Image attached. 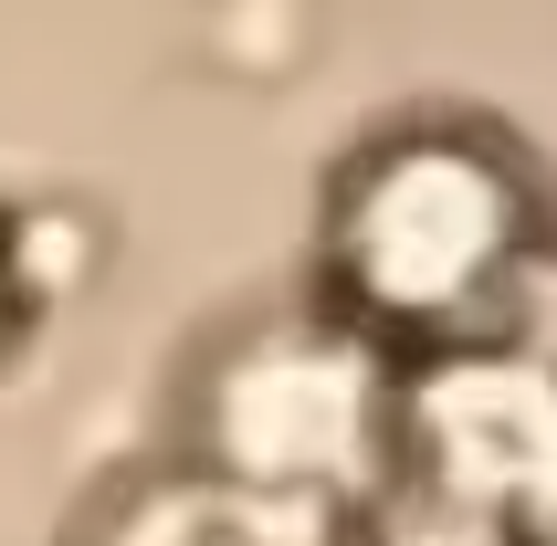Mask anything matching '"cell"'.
<instances>
[{
	"mask_svg": "<svg viewBox=\"0 0 557 546\" xmlns=\"http://www.w3.org/2000/svg\"><path fill=\"white\" fill-rule=\"evenodd\" d=\"M536 243L527 179L473 137H389L347 169L326 263L369 336H421V347H473L516 295Z\"/></svg>",
	"mask_w": 557,
	"mask_h": 546,
	"instance_id": "cell-1",
	"label": "cell"
},
{
	"mask_svg": "<svg viewBox=\"0 0 557 546\" xmlns=\"http://www.w3.org/2000/svg\"><path fill=\"white\" fill-rule=\"evenodd\" d=\"M410 452L432 473V505L473 525H557V389L516 358L442 347L410 389Z\"/></svg>",
	"mask_w": 557,
	"mask_h": 546,
	"instance_id": "cell-2",
	"label": "cell"
},
{
	"mask_svg": "<svg viewBox=\"0 0 557 546\" xmlns=\"http://www.w3.org/2000/svg\"><path fill=\"white\" fill-rule=\"evenodd\" d=\"M0 315H11V273H0Z\"/></svg>",
	"mask_w": 557,
	"mask_h": 546,
	"instance_id": "cell-3",
	"label": "cell"
}]
</instances>
